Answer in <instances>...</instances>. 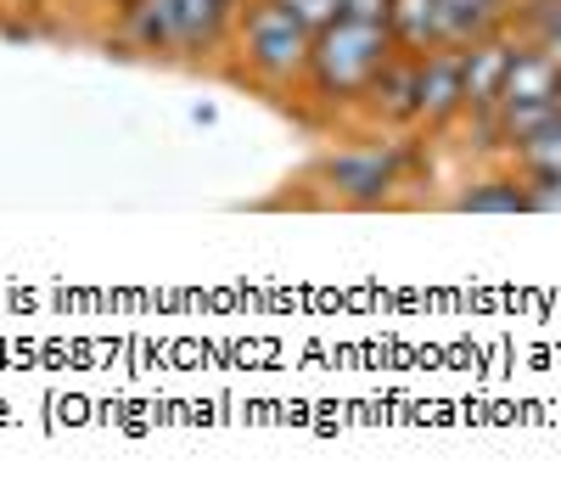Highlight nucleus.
I'll list each match as a JSON object with an SVG mask.
<instances>
[{"instance_id":"1","label":"nucleus","mask_w":561,"mask_h":494,"mask_svg":"<svg viewBox=\"0 0 561 494\" xmlns=\"http://www.w3.org/2000/svg\"><path fill=\"white\" fill-rule=\"evenodd\" d=\"M427 169V135H382V129H343L337 147H320L287 197L298 208H399Z\"/></svg>"},{"instance_id":"2","label":"nucleus","mask_w":561,"mask_h":494,"mask_svg":"<svg viewBox=\"0 0 561 494\" xmlns=\"http://www.w3.org/2000/svg\"><path fill=\"white\" fill-rule=\"evenodd\" d=\"M404 51L393 23H370V18H337L314 34V51H309V73L293 113L309 129H354V113L365 102L370 79H377L393 57Z\"/></svg>"},{"instance_id":"3","label":"nucleus","mask_w":561,"mask_h":494,"mask_svg":"<svg viewBox=\"0 0 561 494\" xmlns=\"http://www.w3.org/2000/svg\"><path fill=\"white\" fill-rule=\"evenodd\" d=\"M230 28H237V0H135L107 28V45L169 68H219Z\"/></svg>"},{"instance_id":"4","label":"nucleus","mask_w":561,"mask_h":494,"mask_svg":"<svg viewBox=\"0 0 561 494\" xmlns=\"http://www.w3.org/2000/svg\"><path fill=\"white\" fill-rule=\"evenodd\" d=\"M309 51H314V28H304L280 0H242L219 68L230 84H248L259 96L293 107L309 73Z\"/></svg>"},{"instance_id":"5","label":"nucleus","mask_w":561,"mask_h":494,"mask_svg":"<svg viewBox=\"0 0 561 494\" xmlns=\"http://www.w3.org/2000/svg\"><path fill=\"white\" fill-rule=\"evenodd\" d=\"M354 129H382V135H415L421 129V51H399L354 113Z\"/></svg>"},{"instance_id":"6","label":"nucleus","mask_w":561,"mask_h":494,"mask_svg":"<svg viewBox=\"0 0 561 494\" xmlns=\"http://www.w3.org/2000/svg\"><path fill=\"white\" fill-rule=\"evenodd\" d=\"M466 118V73H460V51L455 45H433L421 51V129L427 141H444L449 129H460Z\"/></svg>"},{"instance_id":"7","label":"nucleus","mask_w":561,"mask_h":494,"mask_svg":"<svg viewBox=\"0 0 561 494\" xmlns=\"http://www.w3.org/2000/svg\"><path fill=\"white\" fill-rule=\"evenodd\" d=\"M511 57H517V28L489 34V39H478V45L460 51V73H466V118L460 124H489L494 118V107L505 96Z\"/></svg>"},{"instance_id":"8","label":"nucleus","mask_w":561,"mask_h":494,"mask_svg":"<svg viewBox=\"0 0 561 494\" xmlns=\"http://www.w3.org/2000/svg\"><path fill=\"white\" fill-rule=\"evenodd\" d=\"M449 208L455 214H489V219H517V214H534V180L500 158L489 163L483 174H466L460 186L449 192Z\"/></svg>"},{"instance_id":"9","label":"nucleus","mask_w":561,"mask_h":494,"mask_svg":"<svg viewBox=\"0 0 561 494\" xmlns=\"http://www.w3.org/2000/svg\"><path fill=\"white\" fill-rule=\"evenodd\" d=\"M511 12H517V0H433V45L466 51L489 34H505Z\"/></svg>"},{"instance_id":"10","label":"nucleus","mask_w":561,"mask_h":494,"mask_svg":"<svg viewBox=\"0 0 561 494\" xmlns=\"http://www.w3.org/2000/svg\"><path fill=\"white\" fill-rule=\"evenodd\" d=\"M511 163H517L528 180H561V118L545 124L528 147H517V158H511Z\"/></svg>"},{"instance_id":"11","label":"nucleus","mask_w":561,"mask_h":494,"mask_svg":"<svg viewBox=\"0 0 561 494\" xmlns=\"http://www.w3.org/2000/svg\"><path fill=\"white\" fill-rule=\"evenodd\" d=\"M556 18H561V0H517V12H511V28H517L523 39H539Z\"/></svg>"},{"instance_id":"12","label":"nucleus","mask_w":561,"mask_h":494,"mask_svg":"<svg viewBox=\"0 0 561 494\" xmlns=\"http://www.w3.org/2000/svg\"><path fill=\"white\" fill-rule=\"evenodd\" d=\"M280 7H287L304 28H314V34H320L325 23H337V18H343V0H280Z\"/></svg>"},{"instance_id":"13","label":"nucleus","mask_w":561,"mask_h":494,"mask_svg":"<svg viewBox=\"0 0 561 494\" xmlns=\"http://www.w3.org/2000/svg\"><path fill=\"white\" fill-rule=\"evenodd\" d=\"M399 0H343V18H370V23H393Z\"/></svg>"},{"instance_id":"14","label":"nucleus","mask_w":561,"mask_h":494,"mask_svg":"<svg viewBox=\"0 0 561 494\" xmlns=\"http://www.w3.org/2000/svg\"><path fill=\"white\" fill-rule=\"evenodd\" d=\"M79 7H90V12H96V18H102V23L113 28V23H118V18H124L129 7H135V0H79Z\"/></svg>"},{"instance_id":"15","label":"nucleus","mask_w":561,"mask_h":494,"mask_svg":"<svg viewBox=\"0 0 561 494\" xmlns=\"http://www.w3.org/2000/svg\"><path fill=\"white\" fill-rule=\"evenodd\" d=\"M45 7H51V0H0V18H34V12H45Z\"/></svg>"},{"instance_id":"16","label":"nucleus","mask_w":561,"mask_h":494,"mask_svg":"<svg viewBox=\"0 0 561 494\" xmlns=\"http://www.w3.org/2000/svg\"><path fill=\"white\" fill-rule=\"evenodd\" d=\"M534 45H539V51H550V57L561 62V18H556V23H550V28H545V34H539Z\"/></svg>"},{"instance_id":"17","label":"nucleus","mask_w":561,"mask_h":494,"mask_svg":"<svg viewBox=\"0 0 561 494\" xmlns=\"http://www.w3.org/2000/svg\"><path fill=\"white\" fill-rule=\"evenodd\" d=\"M237 7H242V0H237Z\"/></svg>"}]
</instances>
